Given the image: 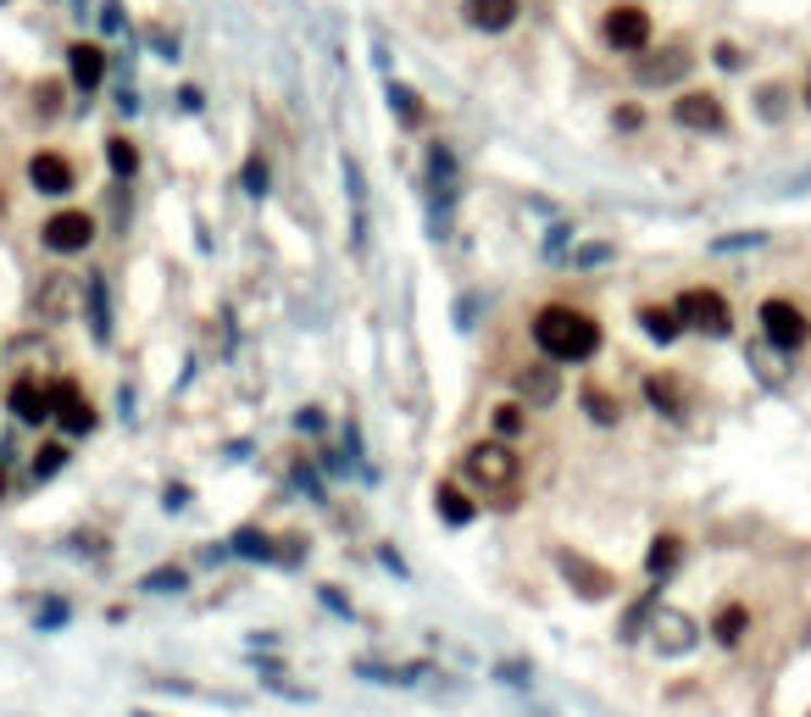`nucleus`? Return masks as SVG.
Instances as JSON below:
<instances>
[{"label": "nucleus", "instance_id": "obj_1", "mask_svg": "<svg viewBox=\"0 0 811 717\" xmlns=\"http://www.w3.org/2000/svg\"><path fill=\"white\" fill-rule=\"evenodd\" d=\"M534 345L545 362H590L600 351V323L584 306H540L534 312Z\"/></svg>", "mask_w": 811, "mask_h": 717}, {"label": "nucleus", "instance_id": "obj_2", "mask_svg": "<svg viewBox=\"0 0 811 717\" xmlns=\"http://www.w3.org/2000/svg\"><path fill=\"white\" fill-rule=\"evenodd\" d=\"M461 478L472 495H484L495 506H511L517 501V485H522V456L511 451V440H479L461 451Z\"/></svg>", "mask_w": 811, "mask_h": 717}, {"label": "nucleus", "instance_id": "obj_3", "mask_svg": "<svg viewBox=\"0 0 811 717\" xmlns=\"http://www.w3.org/2000/svg\"><path fill=\"white\" fill-rule=\"evenodd\" d=\"M94 234H101V223H94V212L84 206H62L39 223V246L56 251V256H84L94 246Z\"/></svg>", "mask_w": 811, "mask_h": 717}, {"label": "nucleus", "instance_id": "obj_4", "mask_svg": "<svg viewBox=\"0 0 811 717\" xmlns=\"http://www.w3.org/2000/svg\"><path fill=\"white\" fill-rule=\"evenodd\" d=\"M756 317H761V334H768L773 351H800V345L811 340V317H806L795 301H778V295H773V301H761Z\"/></svg>", "mask_w": 811, "mask_h": 717}, {"label": "nucleus", "instance_id": "obj_5", "mask_svg": "<svg viewBox=\"0 0 811 717\" xmlns=\"http://www.w3.org/2000/svg\"><path fill=\"white\" fill-rule=\"evenodd\" d=\"M600 39L611 45V51H623V56H645V45H650V12L645 7H611L600 17Z\"/></svg>", "mask_w": 811, "mask_h": 717}, {"label": "nucleus", "instance_id": "obj_6", "mask_svg": "<svg viewBox=\"0 0 811 717\" xmlns=\"http://www.w3.org/2000/svg\"><path fill=\"white\" fill-rule=\"evenodd\" d=\"M645 634H650V645H656L661 656H684V651H695V640H700L695 617H689V612H679V606H650Z\"/></svg>", "mask_w": 811, "mask_h": 717}, {"label": "nucleus", "instance_id": "obj_7", "mask_svg": "<svg viewBox=\"0 0 811 717\" xmlns=\"http://www.w3.org/2000/svg\"><path fill=\"white\" fill-rule=\"evenodd\" d=\"M679 317H684V328L711 334V340H723V334L734 328V312H728V301L718 290H684L679 295Z\"/></svg>", "mask_w": 811, "mask_h": 717}, {"label": "nucleus", "instance_id": "obj_8", "mask_svg": "<svg viewBox=\"0 0 811 717\" xmlns=\"http://www.w3.org/2000/svg\"><path fill=\"white\" fill-rule=\"evenodd\" d=\"M673 123L689 128V134H723L728 112H723V101L711 89H689V95H679V101H673Z\"/></svg>", "mask_w": 811, "mask_h": 717}, {"label": "nucleus", "instance_id": "obj_9", "mask_svg": "<svg viewBox=\"0 0 811 717\" xmlns=\"http://www.w3.org/2000/svg\"><path fill=\"white\" fill-rule=\"evenodd\" d=\"M28 184H34V196H73V189H78V167L62 151H34L28 156Z\"/></svg>", "mask_w": 811, "mask_h": 717}, {"label": "nucleus", "instance_id": "obj_10", "mask_svg": "<svg viewBox=\"0 0 811 717\" xmlns=\"http://www.w3.org/2000/svg\"><path fill=\"white\" fill-rule=\"evenodd\" d=\"M7 406L23 428H39L51 423V385H39V373H17L12 390H7Z\"/></svg>", "mask_w": 811, "mask_h": 717}, {"label": "nucleus", "instance_id": "obj_11", "mask_svg": "<svg viewBox=\"0 0 811 717\" xmlns=\"http://www.w3.org/2000/svg\"><path fill=\"white\" fill-rule=\"evenodd\" d=\"M556 567H561V579H567L572 590H579L584 601H606V595L617 590L611 573H606V567H595V562H590V556H579V551H556Z\"/></svg>", "mask_w": 811, "mask_h": 717}, {"label": "nucleus", "instance_id": "obj_12", "mask_svg": "<svg viewBox=\"0 0 811 717\" xmlns=\"http://www.w3.org/2000/svg\"><path fill=\"white\" fill-rule=\"evenodd\" d=\"M51 417L78 440V435H89V428H94V401L73 385V378H62V385H51Z\"/></svg>", "mask_w": 811, "mask_h": 717}, {"label": "nucleus", "instance_id": "obj_13", "mask_svg": "<svg viewBox=\"0 0 811 717\" xmlns=\"http://www.w3.org/2000/svg\"><path fill=\"white\" fill-rule=\"evenodd\" d=\"M684 73H689V51H684V45H661V51H650V56H639V62H634V78H639L645 89L679 84Z\"/></svg>", "mask_w": 811, "mask_h": 717}, {"label": "nucleus", "instance_id": "obj_14", "mask_svg": "<svg viewBox=\"0 0 811 717\" xmlns=\"http://www.w3.org/2000/svg\"><path fill=\"white\" fill-rule=\"evenodd\" d=\"M67 78H73V89H84V95L101 89V84H106V51H101V45L73 39V45H67Z\"/></svg>", "mask_w": 811, "mask_h": 717}, {"label": "nucleus", "instance_id": "obj_15", "mask_svg": "<svg viewBox=\"0 0 811 717\" xmlns=\"http://www.w3.org/2000/svg\"><path fill=\"white\" fill-rule=\"evenodd\" d=\"M517 395L529 401V406H550V401L561 395V378H556V367H545V362L522 367V373H517Z\"/></svg>", "mask_w": 811, "mask_h": 717}, {"label": "nucleus", "instance_id": "obj_16", "mask_svg": "<svg viewBox=\"0 0 811 717\" xmlns=\"http://www.w3.org/2000/svg\"><path fill=\"white\" fill-rule=\"evenodd\" d=\"M467 23L479 34H506L517 23V0H467Z\"/></svg>", "mask_w": 811, "mask_h": 717}, {"label": "nucleus", "instance_id": "obj_17", "mask_svg": "<svg viewBox=\"0 0 811 717\" xmlns=\"http://www.w3.org/2000/svg\"><path fill=\"white\" fill-rule=\"evenodd\" d=\"M645 395H650V406H656V412L684 417V385H679L673 373H650V378H645Z\"/></svg>", "mask_w": 811, "mask_h": 717}, {"label": "nucleus", "instance_id": "obj_18", "mask_svg": "<svg viewBox=\"0 0 811 717\" xmlns=\"http://www.w3.org/2000/svg\"><path fill=\"white\" fill-rule=\"evenodd\" d=\"M639 323H645V334H650V340H661V345H673L679 334H684V317H679V306H639Z\"/></svg>", "mask_w": 811, "mask_h": 717}, {"label": "nucleus", "instance_id": "obj_19", "mask_svg": "<svg viewBox=\"0 0 811 717\" xmlns=\"http://www.w3.org/2000/svg\"><path fill=\"white\" fill-rule=\"evenodd\" d=\"M428 189L434 196H456V156H451V146H428Z\"/></svg>", "mask_w": 811, "mask_h": 717}, {"label": "nucleus", "instance_id": "obj_20", "mask_svg": "<svg viewBox=\"0 0 811 717\" xmlns=\"http://www.w3.org/2000/svg\"><path fill=\"white\" fill-rule=\"evenodd\" d=\"M84 295H89V328H94V340H112V306H106V278L94 273L89 284H84Z\"/></svg>", "mask_w": 811, "mask_h": 717}, {"label": "nucleus", "instance_id": "obj_21", "mask_svg": "<svg viewBox=\"0 0 811 717\" xmlns=\"http://www.w3.org/2000/svg\"><path fill=\"white\" fill-rule=\"evenodd\" d=\"M434 512L451 523V529H461V523L479 517V506H472V501H467V490H456V485H440V490H434Z\"/></svg>", "mask_w": 811, "mask_h": 717}, {"label": "nucleus", "instance_id": "obj_22", "mask_svg": "<svg viewBox=\"0 0 811 717\" xmlns=\"http://www.w3.org/2000/svg\"><path fill=\"white\" fill-rule=\"evenodd\" d=\"M679 562H684V540H679V534H656V540H650V556H645L650 579H667Z\"/></svg>", "mask_w": 811, "mask_h": 717}, {"label": "nucleus", "instance_id": "obj_23", "mask_svg": "<svg viewBox=\"0 0 811 717\" xmlns=\"http://www.w3.org/2000/svg\"><path fill=\"white\" fill-rule=\"evenodd\" d=\"M106 167H112L117 184H128V178L139 173V146H134L128 134H112V139H106Z\"/></svg>", "mask_w": 811, "mask_h": 717}, {"label": "nucleus", "instance_id": "obj_24", "mask_svg": "<svg viewBox=\"0 0 811 717\" xmlns=\"http://www.w3.org/2000/svg\"><path fill=\"white\" fill-rule=\"evenodd\" d=\"M390 106L401 112L406 128H422V123H428V106H422V95H417L411 84H390Z\"/></svg>", "mask_w": 811, "mask_h": 717}, {"label": "nucleus", "instance_id": "obj_25", "mask_svg": "<svg viewBox=\"0 0 811 717\" xmlns=\"http://www.w3.org/2000/svg\"><path fill=\"white\" fill-rule=\"evenodd\" d=\"M745 624H750L745 606H718V617H711V634H718L723 645H739V640H745Z\"/></svg>", "mask_w": 811, "mask_h": 717}, {"label": "nucleus", "instance_id": "obj_26", "mask_svg": "<svg viewBox=\"0 0 811 717\" xmlns=\"http://www.w3.org/2000/svg\"><path fill=\"white\" fill-rule=\"evenodd\" d=\"M34 117L39 123H56L62 117V84H51V78L34 84Z\"/></svg>", "mask_w": 811, "mask_h": 717}, {"label": "nucleus", "instance_id": "obj_27", "mask_svg": "<svg viewBox=\"0 0 811 717\" xmlns=\"http://www.w3.org/2000/svg\"><path fill=\"white\" fill-rule=\"evenodd\" d=\"M62 467H67V445H39L34 462H28V473L39 478V485H45V478H56Z\"/></svg>", "mask_w": 811, "mask_h": 717}, {"label": "nucleus", "instance_id": "obj_28", "mask_svg": "<svg viewBox=\"0 0 811 717\" xmlns=\"http://www.w3.org/2000/svg\"><path fill=\"white\" fill-rule=\"evenodd\" d=\"M183 584H189L183 567H156V573H145V579H139V590H151V595H173V590H183Z\"/></svg>", "mask_w": 811, "mask_h": 717}, {"label": "nucleus", "instance_id": "obj_29", "mask_svg": "<svg viewBox=\"0 0 811 717\" xmlns=\"http://www.w3.org/2000/svg\"><path fill=\"white\" fill-rule=\"evenodd\" d=\"M522 428H529V412H522V401H506V406H495V435H500V440L522 435Z\"/></svg>", "mask_w": 811, "mask_h": 717}, {"label": "nucleus", "instance_id": "obj_30", "mask_svg": "<svg viewBox=\"0 0 811 717\" xmlns=\"http://www.w3.org/2000/svg\"><path fill=\"white\" fill-rule=\"evenodd\" d=\"M584 406H590V417H595V423H617V417H623V406H617L600 385H584Z\"/></svg>", "mask_w": 811, "mask_h": 717}, {"label": "nucleus", "instance_id": "obj_31", "mask_svg": "<svg viewBox=\"0 0 811 717\" xmlns=\"http://www.w3.org/2000/svg\"><path fill=\"white\" fill-rule=\"evenodd\" d=\"M228 545L240 551V556H251V562H256V556H262V562H273V540H267V534H256V529H240Z\"/></svg>", "mask_w": 811, "mask_h": 717}, {"label": "nucleus", "instance_id": "obj_32", "mask_svg": "<svg viewBox=\"0 0 811 717\" xmlns=\"http://www.w3.org/2000/svg\"><path fill=\"white\" fill-rule=\"evenodd\" d=\"M245 189H251V196H267V162L262 156L245 162Z\"/></svg>", "mask_w": 811, "mask_h": 717}, {"label": "nucleus", "instance_id": "obj_33", "mask_svg": "<svg viewBox=\"0 0 811 717\" xmlns=\"http://www.w3.org/2000/svg\"><path fill=\"white\" fill-rule=\"evenodd\" d=\"M756 106H761V117H784V89L773 84V89H761L756 95Z\"/></svg>", "mask_w": 811, "mask_h": 717}, {"label": "nucleus", "instance_id": "obj_34", "mask_svg": "<svg viewBox=\"0 0 811 717\" xmlns=\"http://www.w3.org/2000/svg\"><path fill=\"white\" fill-rule=\"evenodd\" d=\"M606 256H611V246H584L572 262H579V267H595V262H606Z\"/></svg>", "mask_w": 811, "mask_h": 717}, {"label": "nucleus", "instance_id": "obj_35", "mask_svg": "<svg viewBox=\"0 0 811 717\" xmlns=\"http://www.w3.org/2000/svg\"><path fill=\"white\" fill-rule=\"evenodd\" d=\"M718 67H745V56H739V45H718Z\"/></svg>", "mask_w": 811, "mask_h": 717}, {"label": "nucleus", "instance_id": "obj_36", "mask_svg": "<svg viewBox=\"0 0 811 717\" xmlns=\"http://www.w3.org/2000/svg\"><path fill=\"white\" fill-rule=\"evenodd\" d=\"M639 123H645L639 106H623V112H617V128H639Z\"/></svg>", "mask_w": 811, "mask_h": 717}, {"label": "nucleus", "instance_id": "obj_37", "mask_svg": "<svg viewBox=\"0 0 811 717\" xmlns=\"http://www.w3.org/2000/svg\"><path fill=\"white\" fill-rule=\"evenodd\" d=\"M0 495H7V467H0Z\"/></svg>", "mask_w": 811, "mask_h": 717}, {"label": "nucleus", "instance_id": "obj_38", "mask_svg": "<svg viewBox=\"0 0 811 717\" xmlns=\"http://www.w3.org/2000/svg\"><path fill=\"white\" fill-rule=\"evenodd\" d=\"M806 106H811V78H806Z\"/></svg>", "mask_w": 811, "mask_h": 717}]
</instances>
